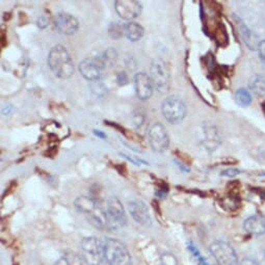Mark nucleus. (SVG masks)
<instances>
[{
    "mask_svg": "<svg viewBox=\"0 0 265 265\" xmlns=\"http://www.w3.org/2000/svg\"><path fill=\"white\" fill-rule=\"evenodd\" d=\"M106 66L101 56H93L86 58L79 65V72L83 76L91 81H99L103 77Z\"/></svg>",
    "mask_w": 265,
    "mask_h": 265,
    "instance_id": "8",
    "label": "nucleus"
},
{
    "mask_svg": "<svg viewBox=\"0 0 265 265\" xmlns=\"http://www.w3.org/2000/svg\"><path fill=\"white\" fill-rule=\"evenodd\" d=\"M53 25L56 31L60 34L70 35L76 32L79 27L77 19L70 14L59 13L54 17Z\"/></svg>",
    "mask_w": 265,
    "mask_h": 265,
    "instance_id": "11",
    "label": "nucleus"
},
{
    "mask_svg": "<svg viewBox=\"0 0 265 265\" xmlns=\"http://www.w3.org/2000/svg\"><path fill=\"white\" fill-rule=\"evenodd\" d=\"M115 9L122 19L133 20L140 15L142 7L135 0H118L115 3Z\"/></svg>",
    "mask_w": 265,
    "mask_h": 265,
    "instance_id": "12",
    "label": "nucleus"
},
{
    "mask_svg": "<svg viewBox=\"0 0 265 265\" xmlns=\"http://www.w3.org/2000/svg\"><path fill=\"white\" fill-rule=\"evenodd\" d=\"M249 88L256 96L265 97V75L256 74L251 77Z\"/></svg>",
    "mask_w": 265,
    "mask_h": 265,
    "instance_id": "16",
    "label": "nucleus"
},
{
    "mask_svg": "<svg viewBox=\"0 0 265 265\" xmlns=\"http://www.w3.org/2000/svg\"><path fill=\"white\" fill-rule=\"evenodd\" d=\"M168 192H169L168 187H165V186H162V187H160V188H158V189H157V191L155 192V195H156L158 198H160V199H164V198H166V197H167V195H168Z\"/></svg>",
    "mask_w": 265,
    "mask_h": 265,
    "instance_id": "27",
    "label": "nucleus"
},
{
    "mask_svg": "<svg viewBox=\"0 0 265 265\" xmlns=\"http://www.w3.org/2000/svg\"><path fill=\"white\" fill-rule=\"evenodd\" d=\"M107 230H119L127 223V216L122 203L117 198H110L103 206Z\"/></svg>",
    "mask_w": 265,
    "mask_h": 265,
    "instance_id": "3",
    "label": "nucleus"
},
{
    "mask_svg": "<svg viewBox=\"0 0 265 265\" xmlns=\"http://www.w3.org/2000/svg\"><path fill=\"white\" fill-rule=\"evenodd\" d=\"M243 228L253 235H262L265 233V216L255 214L248 217L243 222Z\"/></svg>",
    "mask_w": 265,
    "mask_h": 265,
    "instance_id": "14",
    "label": "nucleus"
},
{
    "mask_svg": "<svg viewBox=\"0 0 265 265\" xmlns=\"http://www.w3.org/2000/svg\"><path fill=\"white\" fill-rule=\"evenodd\" d=\"M257 50H258V53H259V56L261 57V59L265 60V40L259 42Z\"/></svg>",
    "mask_w": 265,
    "mask_h": 265,
    "instance_id": "26",
    "label": "nucleus"
},
{
    "mask_svg": "<svg viewBox=\"0 0 265 265\" xmlns=\"http://www.w3.org/2000/svg\"><path fill=\"white\" fill-rule=\"evenodd\" d=\"M94 133H95L97 136L101 137V138H105V137H106V134L103 133L102 131H100V130H94Z\"/></svg>",
    "mask_w": 265,
    "mask_h": 265,
    "instance_id": "31",
    "label": "nucleus"
},
{
    "mask_svg": "<svg viewBox=\"0 0 265 265\" xmlns=\"http://www.w3.org/2000/svg\"><path fill=\"white\" fill-rule=\"evenodd\" d=\"M261 176H265V173H263V174H261Z\"/></svg>",
    "mask_w": 265,
    "mask_h": 265,
    "instance_id": "33",
    "label": "nucleus"
},
{
    "mask_svg": "<svg viewBox=\"0 0 265 265\" xmlns=\"http://www.w3.org/2000/svg\"><path fill=\"white\" fill-rule=\"evenodd\" d=\"M148 138L151 148L158 153L165 152L170 146V137L167 129L162 124L158 122L150 126L148 131Z\"/></svg>",
    "mask_w": 265,
    "mask_h": 265,
    "instance_id": "9",
    "label": "nucleus"
},
{
    "mask_svg": "<svg viewBox=\"0 0 265 265\" xmlns=\"http://www.w3.org/2000/svg\"><path fill=\"white\" fill-rule=\"evenodd\" d=\"M161 111L165 119L171 124H179L186 117L187 108L184 101L176 96L167 98L161 105Z\"/></svg>",
    "mask_w": 265,
    "mask_h": 265,
    "instance_id": "5",
    "label": "nucleus"
},
{
    "mask_svg": "<svg viewBox=\"0 0 265 265\" xmlns=\"http://www.w3.org/2000/svg\"><path fill=\"white\" fill-rule=\"evenodd\" d=\"M125 25L120 22H113L109 25L108 33L115 40H119L123 35H125Z\"/></svg>",
    "mask_w": 265,
    "mask_h": 265,
    "instance_id": "22",
    "label": "nucleus"
},
{
    "mask_svg": "<svg viewBox=\"0 0 265 265\" xmlns=\"http://www.w3.org/2000/svg\"><path fill=\"white\" fill-rule=\"evenodd\" d=\"M48 66L56 77L62 79L70 78L74 74V64L68 50L56 45L51 48L48 54Z\"/></svg>",
    "mask_w": 265,
    "mask_h": 265,
    "instance_id": "1",
    "label": "nucleus"
},
{
    "mask_svg": "<svg viewBox=\"0 0 265 265\" xmlns=\"http://www.w3.org/2000/svg\"><path fill=\"white\" fill-rule=\"evenodd\" d=\"M150 78L154 88L160 93H167L171 87V73L167 64L161 59H155L150 67Z\"/></svg>",
    "mask_w": 265,
    "mask_h": 265,
    "instance_id": "6",
    "label": "nucleus"
},
{
    "mask_svg": "<svg viewBox=\"0 0 265 265\" xmlns=\"http://www.w3.org/2000/svg\"><path fill=\"white\" fill-rule=\"evenodd\" d=\"M240 265H260L256 260L251 258H246L240 262Z\"/></svg>",
    "mask_w": 265,
    "mask_h": 265,
    "instance_id": "29",
    "label": "nucleus"
},
{
    "mask_svg": "<svg viewBox=\"0 0 265 265\" xmlns=\"http://www.w3.org/2000/svg\"><path fill=\"white\" fill-rule=\"evenodd\" d=\"M104 256L108 265H132V258L126 246L115 238L104 240Z\"/></svg>",
    "mask_w": 265,
    "mask_h": 265,
    "instance_id": "2",
    "label": "nucleus"
},
{
    "mask_svg": "<svg viewBox=\"0 0 265 265\" xmlns=\"http://www.w3.org/2000/svg\"><path fill=\"white\" fill-rule=\"evenodd\" d=\"M252 95L247 89H238L235 93V102L241 107H247L252 103Z\"/></svg>",
    "mask_w": 265,
    "mask_h": 265,
    "instance_id": "19",
    "label": "nucleus"
},
{
    "mask_svg": "<svg viewBox=\"0 0 265 265\" xmlns=\"http://www.w3.org/2000/svg\"><path fill=\"white\" fill-rule=\"evenodd\" d=\"M239 30H240L241 37L243 39V42L246 43V45H247L251 50L257 49L259 43L256 42V36H255V34L252 32V30H251L247 25H244L243 23H240Z\"/></svg>",
    "mask_w": 265,
    "mask_h": 265,
    "instance_id": "18",
    "label": "nucleus"
},
{
    "mask_svg": "<svg viewBox=\"0 0 265 265\" xmlns=\"http://www.w3.org/2000/svg\"><path fill=\"white\" fill-rule=\"evenodd\" d=\"M54 265H84L83 260L79 256L73 253L66 254L62 258H59Z\"/></svg>",
    "mask_w": 265,
    "mask_h": 265,
    "instance_id": "20",
    "label": "nucleus"
},
{
    "mask_svg": "<svg viewBox=\"0 0 265 265\" xmlns=\"http://www.w3.org/2000/svg\"><path fill=\"white\" fill-rule=\"evenodd\" d=\"M101 58L103 59L106 68H110L116 65L117 60H118V52L116 49L113 48H108L106 49L102 55H100Z\"/></svg>",
    "mask_w": 265,
    "mask_h": 265,
    "instance_id": "21",
    "label": "nucleus"
},
{
    "mask_svg": "<svg viewBox=\"0 0 265 265\" xmlns=\"http://www.w3.org/2000/svg\"><path fill=\"white\" fill-rule=\"evenodd\" d=\"M134 89H135V93L136 96L138 97V99L145 101L150 99L153 95L154 92V85L150 78V75L140 72L135 74L134 76Z\"/></svg>",
    "mask_w": 265,
    "mask_h": 265,
    "instance_id": "10",
    "label": "nucleus"
},
{
    "mask_svg": "<svg viewBox=\"0 0 265 265\" xmlns=\"http://www.w3.org/2000/svg\"><path fill=\"white\" fill-rule=\"evenodd\" d=\"M262 109H263L264 115H265V102H264V103H262Z\"/></svg>",
    "mask_w": 265,
    "mask_h": 265,
    "instance_id": "32",
    "label": "nucleus"
},
{
    "mask_svg": "<svg viewBox=\"0 0 265 265\" xmlns=\"http://www.w3.org/2000/svg\"><path fill=\"white\" fill-rule=\"evenodd\" d=\"M12 110H13L12 105H8V106H6V107L3 109V115H4V116H8V115H10Z\"/></svg>",
    "mask_w": 265,
    "mask_h": 265,
    "instance_id": "30",
    "label": "nucleus"
},
{
    "mask_svg": "<svg viewBox=\"0 0 265 265\" xmlns=\"http://www.w3.org/2000/svg\"><path fill=\"white\" fill-rule=\"evenodd\" d=\"M129 211L133 219L142 225V226H151L152 225V219H151L149 210L147 205L140 200H134L128 205Z\"/></svg>",
    "mask_w": 265,
    "mask_h": 265,
    "instance_id": "13",
    "label": "nucleus"
},
{
    "mask_svg": "<svg viewBox=\"0 0 265 265\" xmlns=\"http://www.w3.org/2000/svg\"><path fill=\"white\" fill-rule=\"evenodd\" d=\"M36 24L41 29H44V28H46L49 25V19L47 17H45V16H41V17L37 18Z\"/></svg>",
    "mask_w": 265,
    "mask_h": 265,
    "instance_id": "25",
    "label": "nucleus"
},
{
    "mask_svg": "<svg viewBox=\"0 0 265 265\" xmlns=\"http://www.w3.org/2000/svg\"><path fill=\"white\" fill-rule=\"evenodd\" d=\"M144 28L136 22H129L125 25V36L131 42L139 41L144 35Z\"/></svg>",
    "mask_w": 265,
    "mask_h": 265,
    "instance_id": "17",
    "label": "nucleus"
},
{
    "mask_svg": "<svg viewBox=\"0 0 265 265\" xmlns=\"http://www.w3.org/2000/svg\"><path fill=\"white\" fill-rule=\"evenodd\" d=\"M81 258L88 265H102L105 261L104 240L91 236L81 241Z\"/></svg>",
    "mask_w": 265,
    "mask_h": 265,
    "instance_id": "4",
    "label": "nucleus"
},
{
    "mask_svg": "<svg viewBox=\"0 0 265 265\" xmlns=\"http://www.w3.org/2000/svg\"><path fill=\"white\" fill-rule=\"evenodd\" d=\"M210 253L218 265H238L236 253L232 246L227 241H214L210 246Z\"/></svg>",
    "mask_w": 265,
    "mask_h": 265,
    "instance_id": "7",
    "label": "nucleus"
},
{
    "mask_svg": "<svg viewBox=\"0 0 265 265\" xmlns=\"http://www.w3.org/2000/svg\"><path fill=\"white\" fill-rule=\"evenodd\" d=\"M74 204H75V208H76L79 212L85 213L87 215L91 214L98 207L94 199L86 196L78 197L76 200H75Z\"/></svg>",
    "mask_w": 265,
    "mask_h": 265,
    "instance_id": "15",
    "label": "nucleus"
},
{
    "mask_svg": "<svg viewBox=\"0 0 265 265\" xmlns=\"http://www.w3.org/2000/svg\"><path fill=\"white\" fill-rule=\"evenodd\" d=\"M240 174V171L238 169H235V168H231V169H228V170H225L221 172V176L223 177H229V178H232V177H235L237 175Z\"/></svg>",
    "mask_w": 265,
    "mask_h": 265,
    "instance_id": "24",
    "label": "nucleus"
},
{
    "mask_svg": "<svg viewBox=\"0 0 265 265\" xmlns=\"http://www.w3.org/2000/svg\"><path fill=\"white\" fill-rule=\"evenodd\" d=\"M91 91L98 98H102L107 94V88L100 80L91 83Z\"/></svg>",
    "mask_w": 265,
    "mask_h": 265,
    "instance_id": "23",
    "label": "nucleus"
},
{
    "mask_svg": "<svg viewBox=\"0 0 265 265\" xmlns=\"http://www.w3.org/2000/svg\"><path fill=\"white\" fill-rule=\"evenodd\" d=\"M127 81H128L127 75L125 73H123V72L119 73V75H118V83L120 85H125V84H127Z\"/></svg>",
    "mask_w": 265,
    "mask_h": 265,
    "instance_id": "28",
    "label": "nucleus"
}]
</instances>
